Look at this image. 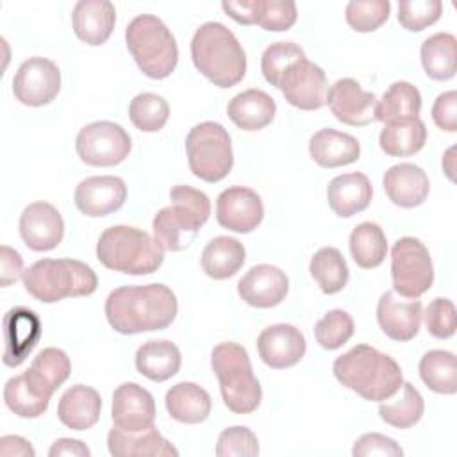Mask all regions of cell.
Instances as JSON below:
<instances>
[{
	"label": "cell",
	"instance_id": "obj_1",
	"mask_svg": "<svg viewBox=\"0 0 457 457\" xmlns=\"http://www.w3.org/2000/svg\"><path fill=\"white\" fill-rule=\"evenodd\" d=\"M177 311V296L164 284L121 286L105 300L107 321L120 334L162 330L171 325Z\"/></svg>",
	"mask_w": 457,
	"mask_h": 457
},
{
	"label": "cell",
	"instance_id": "obj_2",
	"mask_svg": "<svg viewBox=\"0 0 457 457\" xmlns=\"http://www.w3.org/2000/svg\"><path fill=\"white\" fill-rule=\"evenodd\" d=\"M336 378L370 402L391 398L402 386L398 362L370 345H357L334 361Z\"/></svg>",
	"mask_w": 457,
	"mask_h": 457
},
{
	"label": "cell",
	"instance_id": "obj_3",
	"mask_svg": "<svg viewBox=\"0 0 457 457\" xmlns=\"http://www.w3.org/2000/svg\"><path fill=\"white\" fill-rule=\"evenodd\" d=\"M191 59L196 70L218 87H232L246 73L241 43L220 21H207L196 29L191 39Z\"/></svg>",
	"mask_w": 457,
	"mask_h": 457
},
{
	"label": "cell",
	"instance_id": "obj_4",
	"mask_svg": "<svg viewBox=\"0 0 457 457\" xmlns=\"http://www.w3.org/2000/svg\"><path fill=\"white\" fill-rule=\"evenodd\" d=\"M171 205L162 207L152 221L154 237L162 250H184L200 227L209 220L211 202L209 196L191 186H173L170 189Z\"/></svg>",
	"mask_w": 457,
	"mask_h": 457
},
{
	"label": "cell",
	"instance_id": "obj_5",
	"mask_svg": "<svg viewBox=\"0 0 457 457\" xmlns=\"http://www.w3.org/2000/svg\"><path fill=\"white\" fill-rule=\"evenodd\" d=\"M98 261L114 271L127 275H148L159 270L164 261V250L148 232L112 225L105 228L96 243Z\"/></svg>",
	"mask_w": 457,
	"mask_h": 457
},
{
	"label": "cell",
	"instance_id": "obj_6",
	"mask_svg": "<svg viewBox=\"0 0 457 457\" xmlns=\"http://www.w3.org/2000/svg\"><path fill=\"white\" fill-rule=\"evenodd\" d=\"M29 295L43 303H55L70 296H89L98 278L91 266L77 259H41L23 273Z\"/></svg>",
	"mask_w": 457,
	"mask_h": 457
},
{
	"label": "cell",
	"instance_id": "obj_7",
	"mask_svg": "<svg viewBox=\"0 0 457 457\" xmlns=\"http://www.w3.org/2000/svg\"><path fill=\"white\" fill-rule=\"evenodd\" d=\"M211 366L220 380L223 403L236 414L253 412L262 398L259 380L252 371L248 352L237 343H220L211 352Z\"/></svg>",
	"mask_w": 457,
	"mask_h": 457
},
{
	"label": "cell",
	"instance_id": "obj_8",
	"mask_svg": "<svg viewBox=\"0 0 457 457\" xmlns=\"http://www.w3.org/2000/svg\"><path fill=\"white\" fill-rule=\"evenodd\" d=\"M125 41L136 64L146 77L166 79L175 70L179 46L170 29L157 16H136L125 29Z\"/></svg>",
	"mask_w": 457,
	"mask_h": 457
},
{
	"label": "cell",
	"instance_id": "obj_9",
	"mask_svg": "<svg viewBox=\"0 0 457 457\" xmlns=\"http://www.w3.org/2000/svg\"><path fill=\"white\" fill-rule=\"evenodd\" d=\"M186 154L193 175L205 182H220L234 164L230 136L216 121H202L189 130Z\"/></svg>",
	"mask_w": 457,
	"mask_h": 457
},
{
	"label": "cell",
	"instance_id": "obj_10",
	"mask_svg": "<svg viewBox=\"0 0 457 457\" xmlns=\"http://www.w3.org/2000/svg\"><path fill=\"white\" fill-rule=\"evenodd\" d=\"M393 289L405 298H420L434 282L428 248L416 237H400L391 250Z\"/></svg>",
	"mask_w": 457,
	"mask_h": 457
},
{
	"label": "cell",
	"instance_id": "obj_11",
	"mask_svg": "<svg viewBox=\"0 0 457 457\" xmlns=\"http://www.w3.org/2000/svg\"><path fill=\"white\" fill-rule=\"evenodd\" d=\"M75 150L89 166H116L129 157L130 136L114 121H93L77 134Z\"/></svg>",
	"mask_w": 457,
	"mask_h": 457
},
{
	"label": "cell",
	"instance_id": "obj_12",
	"mask_svg": "<svg viewBox=\"0 0 457 457\" xmlns=\"http://www.w3.org/2000/svg\"><path fill=\"white\" fill-rule=\"evenodd\" d=\"M61 89V71L57 64L46 57H29L23 61L12 79V93L16 100L29 107L50 104Z\"/></svg>",
	"mask_w": 457,
	"mask_h": 457
},
{
	"label": "cell",
	"instance_id": "obj_13",
	"mask_svg": "<svg viewBox=\"0 0 457 457\" xmlns=\"http://www.w3.org/2000/svg\"><path fill=\"white\" fill-rule=\"evenodd\" d=\"M278 89L291 105L303 111H316L325 104L327 75L318 64L303 57L286 70Z\"/></svg>",
	"mask_w": 457,
	"mask_h": 457
},
{
	"label": "cell",
	"instance_id": "obj_14",
	"mask_svg": "<svg viewBox=\"0 0 457 457\" xmlns=\"http://www.w3.org/2000/svg\"><path fill=\"white\" fill-rule=\"evenodd\" d=\"M325 104L341 123L364 127L377 121V96L371 91H364L353 79L336 80L325 95Z\"/></svg>",
	"mask_w": 457,
	"mask_h": 457
},
{
	"label": "cell",
	"instance_id": "obj_15",
	"mask_svg": "<svg viewBox=\"0 0 457 457\" xmlns=\"http://www.w3.org/2000/svg\"><path fill=\"white\" fill-rule=\"evenodd\" d=\"M264 216L261 196L243 186H232L220 193L216 200V220L223 228L246 234L259 227Z\"/></svg>",
	"mask_w": 457,
	"mask_h": 457
},
{
	"label": "cell",
	"instance_id": "obj_16",
	"mask_svg": "<svg viewBox=\"0 0 457 457\" xmlns=\"http://www.w3.org/2000/svg\"><path fill=\"white\" fill-rule=\"evenodd\" d=\"M20 236L34 252L54 250L64 236L61 212L48 202H34L27 205L20 216Z\"/></svg>",
	"mask_w": 457,
	"mask_h": 457
},
{
	"label": "cell",
	"instance_id": "obj_17",
	"mask_svg": "<svg viewBox=\"0 0 457 457\" xmlns=\"http://www.w3.org/2000/svg\"><path fill=\"white\" fill-rule=\"evenodd\" d=\"M112 423L127 432H139L154 427V396L136 382H125L112 393Z\"/></svg>",
	"mask_w": 457,
	"mask_h": 457
},
{
	"label": "cell",
	"instance_id": "obj_18",
	"mask_svg": "<svg viewBox=\"0 0 457 457\" xmlns=\"http://www.w3.org/2000/svg\"><path fill=\"white\" fill-rule=\"evenodd\" d=\"M127 200V186L123 179L114 175L87 177L75 189L77 209L91 218L107 216L118 211Z\"/></svg>",
	"mask_w": 457,
	"mask_h": 457
},
{
	"label": "cell",
	"instance_id": "obj_19",
	"mask_svg": "<svg viewBox=\"0 0 457 457\" xmlns=\"http://www.w3.org/2000/svg\"><path fill=\"white\" fill-rule=\"evenodd\" d=\"M289 289L286 273L271 264H257L250 268L237 282V293L243 302L252 307L270 309L278 305Z\"/></svg>",
	"mask_w": 457,
	"mask_h": 457
},
{
	"label": "cell",
	"instance_id": "obj_20",
	"mask_svg": "<svg viewBox=\"0 0 457 457\" xmlns=\"http://www.w3.org/2000/svg\"><path fill=\"white\" fill-rule=\"evenodd\" d=\"M303 334L287 323H277L264 328L257 337V352L264 364L275 370H284L300 362L305 355Z\"/></svg>",
	"mask_w": 457,
	"mask_h": 457
},
{
	"label": "cell",
	"instance_id": "obj_21",
	"mask_svg": "<svg viewBox=\"0 0 457 457\" xmlns=\"http://www.w3.org/2000/svg\"><path fill=\"white\" fill-rule=\"evenodd\" d=\"M41 337V321L27 307H12L4 316V364L20 366Z\"/></svg>",
	"mask_w": 457,
	"mask_h": 457
},
{
	"label": "cell",
	"instance_id": "obj_22",
	"mask_svg": "<svg viewBox=\"0 0 457 457\" xmlns=\"http://www.w3.org/2000/svg\"><path fill=\"white\" fill-rule=\"evenodd\" d=\"M421 302L403 300L395 291H386L377 303V320L382 332L393 341H411L421 325Z\"/></svg>",
	"mask_w": 457,
	"mask_h": 457
},
{
	"label": "cell",
	"instance_id": "obj_23",
	"mask_svg": "<svg viewBox=\"0 0 457 457\" xmlns=\"http://www.w3.org/2000/svg\"><path fill=\"white\" fill-rule=\"evenodd\" d=\"M387 198L398 207H418L425 202L430 191V182L423 168L412 162L391 166L382 179Z\"/></svg>",
	"mask_w": 457,
	"mask_h": 457
},
{
	"label": "cell",
	"instance_id": "obj_24",
	"mask_svg": "<svg viewBox=\"0 0 457 457\" xmlns=\"http://www.w3.org/2000/svg\"><path fill=\"white\" fill-rule=\"evenodd\" d=\"M116 21V9L109 0H80L71 12L75 36L91 46L104 45Z\"/></svg>",
	"mask_w": 457,
	"mask_h": 457
},
{
	"label": "cell",
	"instance_id": "obj_25",
	"mask_svg": "<svg viewBox=\"0 0 457 457\" xmlns=\"http://www.w3.org/2000/svg\"><path fill=\"white\" fill-rule=\"evenodd\" d=\"M107 448L114 457H177L179 452L168 439H164L155 427L127 432L112 427L107 434Z\"/></svg>",
	"mask_w": 457,
	"mask_h": 457
},
{
	"label": "cell",
	"instance_id": "obj_26",
	"mask_svg": "<svg viewBox=\"0 0 457 457\" xmlns=\"http://www.w3.org/2000/svg\"><path fill=\"white\" fill-rule=\"evenodd\" d=\"M371 195L373 189L368 177L359 171L337 175L327 186L328 205L341 218L364 211L371 202Z\"/></svg>",
	"mask_w": 457,
	"mask_h": 457
},
{
	"label": "cell",
	"instance_id": "obj_27",
	"mask_svg": "<svg viewBox=\"0 0 457 457\" xmlns=\"http://www.w3.org/2000/svg\"><path fill=\"white\" fill-rule=\"evenodd\" d=\"M100 411V395L89 386L75 384L61 396L57 405V418L71 430H87L96 425Z\"/></svg>",
	"mask_w": 457,
	"mask_h": 457
},
{
	"label": "cell",
	"instance_id": "obj_28",
	"mask_svg": "<svg viewBox=\"0 0 457 457\" xmlns=\"http://www.w3.org/2000/svg\"><path fill=\"white\" fill-rule=\"evenodd\" d=\"M71 362L61 348H43L25 371V378L34 393L50 398L55 389L70 377Z\"/></svg>",
	"mask_w": 457,
	"mask_h": 457
},
{
	"label": "cell",
	"instance_id": "obj_29",
	"mask_svg": "<svg viewBox=\"0 0 457 457\" xmlns=\"http://www.w3.org/2000/svg\"><path fill=\"white\" fill-rule=\"evenodd\" d=\"M309 154L316 164L323 168H337L355 162L361 155V145L346 132L321 129L311 137Z\"/></svg>",
	"mask_w": 457,
	"mask_h": 457
},
{
	"label": "cell",
	"instance_id": "obj_30",
	"mask_svg": "<svg viewBox=\"0 0 457 457\" xmlns=\"http://www.w3.org/2000/svg\"><path fill=\"white\" fill-rule=\"evenodd\" d=\"M277 104L262 89H246L237 93L227 105L228 118L243 130H261L275 118Z\"/></svg>",
	"mask_w": 457,
	"mask_h": 457
},
{
	"label": "cell",
	"instance_id": "obj_31",
	"mask_svg": "<svg viewBox=\"0 0 457 457\" xmlns=\"http://www.w3.org/2000/svg\"><path fill=\"white\" fill-rule=\"evenodd\" d=\"M168 414L187 425L202 423L211 412L209 393L195 382H179L171 386L164 398Z\"/></svg>",
	"mask_w": 457,
	"mask_h": 457
},
{
	"label": "cell",
	"instance_id": "obj_32",
	"mask_svg": "<svg viewBox=\"0 0 457 457\" xmlns=\"http://www.w3.org/2000/svg\"><path fill=\"white\" fill-rule=\"evenodd\" d=\"M136 368L143 377L154 382H164L177 375L180 352L168 339H150L137 348Z\"/></svg>",
	"mask_w": 457,
	"mask_h": 457
},
{
	"label": "cell",
	"instance_id": "obj_33",
	"mask_svg": "<svg viewBox=\"0 0 457 457\" xmlns=\"http://www.w3.org/2000/svg\"><path fill=\"white\" fill-rule=\"evenodd\" d=\"M202 270L214 280L236 275L245 262V246L230 236H216L202 252Z\"/></svg>",
	"mask_w": 457,
	"mask_h": 457
},
{
	"label": "cell",
	"instance_id": "obj_34",
	"mask_svg": "<svg viewBox=\"0 0 457 457\" xmlns=\"http://www.w3.org/2000/svg\"><path fill=\"white\" fill-rule=\"evenodd\" d=\"M425 141H427V129L420 118L386 123L378 136L382 152H386L391 157L414 155L423 148Z\"/></svg>",
	"mask_w": 457,
	"mask_h": 457
},
{
	"label": "cell",
	"instance_id": "obj_35",
	"mask_svg": "<svg viewBox=\"0 0 457 457\" xmlns=\"http://www.w3.org/2000/svg\"><path fill=\"white\" fill-rule=\"evenodd\" d=\"M421 64L434 80H448L457 70V41L450 32H437L421 43Z\"/></svg>",
	"mask_w": 457,
	"mask_h": 457
},
{
	"label": "cell",
	"instance_id": "obj_36",
	"mask_svg": "<svg viewBox=\"0 0 457 457\" xmlns=\"http://www.w3.org/2000/svg\"><path fill=\"white\" fill-rule=\"evenodd\" d=\"M421 111V95L411 82L398 80L393 82L387 91L382 95V100L377 104L375 116L378 121L393 123L409 118H420Z\"/></svg>",
	"mask_w": 457,
	"mask_h": 457
},
{
	"label": "cell",
	"instance_id": "obj_37",
	"mask_svg": "<svg viewBox=\"0 0 457 457\" xmlns=\"http://www.w3.org/2000/svg\"><path fill=\"white\" fill-rule=\"evenodd\" d=\"M350 253L359 268L371 270L380 266L387 253L384 230L373 221L359 223L350 234Z\"/></svg>",
	"mask_w": 457,
	"mask_h": 457
},
{
	"label": "cell",
	"instance_id": "obj_38",
	"mask_svg": "<svg viewBox=\"0 0 457 457\" xmlns=\"http://www.w3.org/2000/svg\"><path fill=\"white\" fill-rule=\"evenodd\" d=\"M396 393H398L396 398L393 400L387 398L389 402L382 400L378 407L380 420L396 428H409L416 425L423 416V411H425L423 396L411 382H402Z\"/></svg>",
	"mask_w": 457,
	"mask_h": 457
},
{
	"label": "cell",
	"instance_id": "obj_39",
	"mask_svg": "<svg viewBox=\"0 0 457 457\" xmlns=\"http://www.w3.org/2000/svg\"><path fill=\"white\" fill-rule=\"evenodd\" d=\"M420 377L428 389L439 395L457 391V361L452 352L430 350L420 361Z\"/></svg>",
	"mask_w": 457,
	"mask_h": 457
},
{
	"label": "cell",
	"instance_id": "obj_40",
	"mask_svg": "<svg viewBox=\"0 0 457 457\" xmlns=\"http://www.w3.org/2000/svg\"><path fill=\"white\" fill-rule=\"evenodd\" d=\"M309 271L325 295L339 293L350 277L345 257L334 246L320 248L311 259Z\"/></svg>",
	"mask_w": 457,
	"mask_h": 457
},
{
	"label": "cell",
	"instance_id": "obj_41",
	"mask_svg": "<svg viewBox=\"0 0 457 457\" xmlns=\"http://www.w3.org/2000/svg\"><path fill=\"white\" fill-rule=\"evenodd\" d=\"M170 116L168 102L155 93H139L129 104V118L141 132L161 130Z\"/></svg>",
	"mask_w": 457,
	"mask_h": 457
},
{
	"label": "cell",
	"instance_id": "obj_42",
	"mask_svg": "<svg viewBox=\"0 0 457 457\" xmlns=\"http://www.w3.org/2000/svg\"><path fill=\"white\" fill-rule=\"evenodd\" d=\"M4 402L20 418H37L48 409L50 398H45L34 393L25 378V373H21V375L11 377L5 382Z\"/></svg>",
	"mask_w": 457,
	"mask_h": 457
},
{
	"label": "cell",
	"instance_id": "obj_43",
	"mask_svg": "<svg viewBox=\"0 0 457 457\" xmlns=\"http://www.w3.org/2000/svg\"><path fill=\"white\" fill-rule=\"evenodd\" d=\"M305 54L303 50L293 43V41H277V43H271L264 52H262V57H261V70H262V75L264 79L278 87L280 84V79L282 75L286 73V70L295 64L296 61L303 59Z\"/></svg>",
	"mask_w": 457,
	"mask_h": 457
},
{
	"label": "cell",
	"instance_id": "obj_44",
	"mask_svg": "<svg viewBox=\"0 0 457 457\" xmlns=\"http://www.w3.org/2000/svg\"><path fill=\"white\" fill-rule=\"evenodd\" d=\"M389 0H352L346 4V23L357 32H373L389 18Z\"/></svg>",
	"mask_w": 457,
	"mask_h": 457
},
{
	"label": "cell",
	"instance_id": "obj_45",
	"mask_svg": "<svg viewBox=\"0 0 457 457\" xmlns=\"http://www.w3.org/2000/svg\"><path fill=\"white\" fill-rule=\"evenodd\" d=\"M353 320L343 309L328 311L314 327V337L325 350L341 348L353 336Z\"/></svg>",
	"mask_w": 457,
	"mask_h": 457
},
{
	"label": "cell",
	"instance_id": "obj_46",
	"mask_svg": "<svg viewBox=\"0 0 457 457\" xmlns=\"http://www.w3.org/2000/svg\"><path fill=\"white\" fill-rule=\"evenodd\" d=\"M443 12L439 0H403L398 4V21L411 32H420L434 25Z\"/></svg>",
	"mask_w": 457,
	"mask_h": 457
},
{
	"label": "cell",
	"instance_id": "obj_47",
	"mask_svg": "<svg viewBox=\"0 0 457 457\" xmlns=\"http://www.w3.org/2000/svg\"><path fill=\"white\" fill-rule=\"evenodd\" d=\"M218 457H253L259 455L257 436L248 427H228L218 436L216 443Z\"/></svg>",
	"mask_w": 457,
	"mask_h": 457
},
{
	"label": "cell",
	"instance_id": "obj_48",
	"mask_svg": "<svg viewBox=\"0 0 457 457\" xmlns=\"http://www.w3.org/2000/svg\"><path fill=\"white\" fill-rule=\"evenodd\" d=\"M425 325L430 336L437 339H448L457 328L455 305L448 298H434L425 309Z\"/></svg>",
	"mask_w": 457,
	"mask_h": 457
},
{
	"label": "cell",
	"instance_id": "obj_49",
	"mask_svg": "<svg viewBox=\"0 0 457 457\" xmlns=\"http://www.w3.org/2000/svg\"><path fill=\"white\" fill-rule=\"evenodd\" d=\"M296 4L291 0H261L257 25L264 30L282 32L296 21Z\"/></svg>",
	"mask_w": 457,
	"mask_h": 457
},
{
	"label": "cell",
	"instance_id": "obj_50",
	"mask_svg": "<svg viewBox=\"0 0 457 457\" xmlns=\"http://www.w3.org/2000/svg\"><path fill=\"white\" fill-rule=\"evenodd\" d=\"M352 455L353 457H368V455H380V457H402L403 450L400 448V445L378 432H368L362 434L353 448H352Z\"/></svg>",
	"mask_w": 457,
	"mask_h": 457
},
{
	"label": "cell",
	"instance_id": "obj_51",
	"mask_svg": "<svg viewBox=\"0 0 457 457\" xmlns=\"http://www.w3.org/2000/svg\"><path fill=\"white\" fill-rule=\"evenodd\" d=\"M432 120L439 129L446 132L457 130V93L455 91L441 93L436 98L432 105Z\"/></svg>",
	"mask_w": 457,
	"mask_h": 457
},
{
	"label": "cell",
	"instance_id": "obj_52",
	"mask_svg": "<svg viewBox=\"0 0 457 457\" xmlns=\"http://www.w3.org/2000/svg\"><path fill=\"white\" fill-rule=\"evenodd\" d=\"M261 0H225L221 2V9L241 25H257Z\"/></svg>",
	"mask_w": 457,
	"mask_h": 457
},
{
	"label": "cell",
	"instance_id": "obj_53",
	"mask_svg": "<svg viewBox=\"0 0 457 457\" xmlns=\"http://www.w3.org/2000/svg\"><path fill=\"white\" fill-rule=\"evenodd\" d=\"M0 264H2V273H0L2 287H7L9 284L16 282L21 277V273H25L21 255L5 245H2L0 248Z\"/></svg>",
	"mask_w": 457,
	"mask_h": 457
},
{
	"label": "cell",
	"instance_id": "obj_54",
	"mask_svg": "<svg viewBox=\"0 0 457 457\" xmlns=\"http://www.w3.org/2000/svg\"><path fill=\"white\" fill-rule=\"evenodd\" d=\"M50 457H59V455H73V457H89L91 452L89 448L79 441V439H70V437H61L54 441V445L48 450Z\"/></svg>",
	"mask_w": 457,
	"mask_h": 457
},
{
	"label": "cell",
	"instance_id": "obj_55",
	"mask_svg": "<svg viewBox=\"0 0 457 457\" xmlns=\"http://www.w3.org/2000/svg\"><path fill=\"white\" fill-rule=\"evenodd\" d=\"M0 455H4V457H11V455L34 457L36 452L27 439H23L20 436H4L0 439Z\"/></svg>",
	"mask_w": 457,
	"mask_h": 457
},
{
	"label": "cell",
	"instance_id": "obj_56",
	"mask_svg": "<svg viewBox=\"0 0 457 457\" xmlns=\"http://www.w3.org/2000/svg\"><path fill=\"white\" fill-rule=\"evenodd\" d=\"M452 154H453V148H450L448 152H446V155H445V159H448V164H446V175L453 180V166L450 164V157H452Z\"/></svg>",
	"mask_w": 457,
	"mask_h": 457
}]
</instances>
